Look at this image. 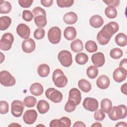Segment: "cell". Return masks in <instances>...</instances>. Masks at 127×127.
<instances>
[{"label": "cell", "mask_w": 127, "mask_h": 127, "mask_svg": "<svg viewBox=\"0 0 127 127\" xmlns=\"http://www.w3.org/2000/svg\"><path fill=\"white\" fill-rule=\"evenodd\" d=\"M75 104L71 100H68L64 106V110L68 113H70L74 111L76 108Z\"/></svg>", "instance_id": "cell-39"}, {"label": "cell", "mask_w": 127, "mask_h": 127, "mask_svg": "<svg viewBox=\"0 0 127 127\" xmlns=\"http://www.w3.org/2000/svg\"><path fill=\"white\" fill-rule=\"evenodd\" d=\"M105 13L107 17L111 19L115 18L117 16V10L113 7H107L105 9Z\"/></svg>", "instance_id": "cell-35"}, {"label": "cell", "mask_w": 127, "mask_h": 127, "mask_svg": "<svg viewBox=\"0 0 127 127\" xmlns=\"http://www.w3.org/2000/svg\"><path fill=\"white\" fill-rule=\"evenodd\" d=\"M37 115V113L35 110H26L23 116V121L26 124L32 125L36 121Z\"/></svg>", "instance_id": "cell-12"}, {"label": "cell", "mask_w": 127, "mask_h": 127, "mask_svg": "<svg viewBox=\"0 0 127 127\" xmlns=\"http://www.w3.org/2000/svg\"><path fill=\"white\" fill-rule=\"evenodd\" d=\"M45 95L48 99L55 103L61 102L63 99L62 93L54 88H49L47 89Z\"/></svg>", "instance_id": "cell-9"}, {"label": "cell", "mask_w": 127, "mask_h": 127, "mask_svg": "<svg viewBox=\"0 0 127 127\" xmlns=\"http://www.w3.org/2000/svg\"><path fill=\"white\" fill-rule=\"evenodd\" d=\"M78 86L82 91L85 93L89 92L92 88L91 83L84 79H81L78 81Z\"/></svg>", "instance_id": "cell-26"}, {"label": "cell", "mask_w": 127, "mask_h": 127, "mask_svg": "<svg viewBox=\"0 0 127 127\" xmlns=\"http://www.w3.org/2000/svg\"><path fill=\"white\" fill-rule=\"evenodd\" d=\"M98 105V101L96 99L91 97L85 98L83 102V107L90 112H94L97 110Z\"/></svg>", "instance_id": "cell-11"}, {"label": "cell", "mask_w": 127, "mask_h": 127, "mask_svg": "<svg viewBox=\"0 0 127 127\" xmlns=\"http://www.w3.org/2000/svg\"><path fill=\"white\" fill-rule=\"evenodd\" d=\"M11 5L7 1L1 0L0 1V13L1 14L8 13L11 10Z\"/></svg>", "instance_id": "cell-29"}, {"label": "cell", "mask_w": 127, "mask_h": 127, "mask_svg": "<svg viewBox=\"0 0 127 127\" xmlns=\"http://www.w3.org/2000/svg\"><path fill=\"white\" fill-rule=\"evenodd\" d=\"M121 90L123 94L127 95V83H125V84L122 85Z\"/></svg>", "instance_id": "cell-51"}, {"label": "cell", "mask_w": 127, "mask_h": 127, "mask_svg": "<svg viewBox=\"0 0 127 127\" xmlns=\"http://www.w3.org/2000/svg\"><path fill=\"white\" fill-rule=\"evenodd\" d=\"M24 109V104L22 101L19 100H14L12 102L11 112L14 117H20L23 113Z\"/></svg>", "instance_id": "cell-10"}, {"label": "cell", "mask_w": 127, "mask_h": 127, "mask_svg": "<svg viewBox=\"0 0 127 127\" xmlns=\"http://www.w3.org/2000/svg\"><path fill=\"white\" fill-rule=\"evenodd\" d=\"M8 104L5 101H0V113L1 114H5L8 112Z\"/></svg>", "instance_id": "cell-40"}, {"label": "cell", "mask_w": 127, "mask_h": 127, "mask_svg": "<svg viewBox=\"0 0 127 127\" xmlns=\"http://www.w3.org/2000/svg\"><path fill=\"white\" fill-rule=\"evenodd\" d=\"M112 107V101L107 98L103 99L101 102V110L105 113H107L108 111Z\"/></svg>", "instance_id": "cell-30"}, {"label": "cell", "mask_w": 127, "mask_h": 127, "mask_svg": "<svg viewBox=\"0 0 127 127\" xmlns=\"http://www.w3.org/2000/svg\"><path fill=\"white\" fill-rule=\"evenodd\" d=\"M86 74L90 78H95L97 77L98 74V69L97 67L94 65L89 66L86 70Z\"/></svg>", "instance_id": "cell-32"}, {"label": "cell", "mask_w": 127, "mask_h": 127, "mask_svg": "<svg viewBox=\"0 0 127 127\" xmlns=\"http://www.w3.org/2000/svg\"><path fill=\"white\" fill-rule=\"evenodd\" d=\"M68 100L73 101L76 105L80 104L81 100V96L80 91L76 88L71 89L69 91Z\"/></svg>", "instance_id": "cell-16"}, {"label": "cell", "mask_w": 127, "mask_h": 127, "mask_svg": "<svg viewBox=\"0 0 127 127\" xmlns=\"http://www.w3.org/2000/svg\"><path fill=\"white\" fill-rule=\"evenodd\" d=\"M127 75V70L121 67L116 68L113 72V77L117 82H122L124 81Z\"/></svg>", "instance_id": "cell-13"}, {"label": "cell", "mask_w": 127, "mask_h": 127, "mask_svg": "<svg viewBox=\"0 0 127 127\" xmlns=\"http://www.w3.org/2000/svg\"><path fill=\"white\" fill-rule=\"evenodd\" d=\"M94 118L96 121H102L105 118V114L101 110H96L94 114Z\"/></svg>", "instance_id": "cell-42"}, {"label": "cell", "mask_w": 127, "mask_h": 127, "mask_svg": "<svg viewBox=\"0 0 127 127\" xmlns=\"http://www.w3.org/2000/svg\"><path fill=\"white\" fill-rule=\"evenodd\" d=\"M110 56L114 59H119L123 56V52L121 49L114 48L111 50Z\"/></svg>", "instance_id": "cell-36"}, {"label": "cell", "mask_w": 127, "mask_h": 127, "mask_svg": "<svg viewBox=\"0 0 127 127\" xmlns=\"http://www.w3.org/2000/svg\"><path fill=\"white\" fill-rule=\"evenodd\" d=\"M33 2V0H19V5L23 8H28L31 6Z\"/></svg>", "instance_id": "cell-44"}, {"label": "cell", "mask_w": 127, "mask_h": 127, "mask_svg": "<svg viewBox=\"0 0 127 127\" xmlns=\"http://www.w3.org/2000/svg\"><path fill=\"white\" fill-rule=\"evenodd\" d=\"M70 48L71 50L75 53L81 52L83 49V45L81 40L77 39L73 41L70 44Z\"/></svg>", "instance_id": "cell-25"}, {"label": "cell", "mask_w": 127, "mask_h": 127, "mask_svg": "<svg viewBox=\"0 0 127 127\" xmlns=\"http://www.w3.org/2000/svg\"><path fill=\"white\" fill-rule=\"evenodd\" d=\"M37 108L40 114H43L48 112L50 109V105L46 100H41L37 103Z\"/></svg>", "instance_id": "cell-24"}, {"label": "cell", "mask_w": 127, "mask_h": 127, "mask_svg": "<svg viewBox=\"0 0 127 127\" xmlns=\"http://www.w3.org/2000/svg\"><path fill=\"white\" fill-rule=\"evenodd\" d=\"M11 23V18L7 16H1L0 17V30H5L7 29Z\"/></svg>", "instance_id": "cell-28"}, {"label": "cell", "mask_w": 127, "mask_h": 127, "mask_svg": "<svg viewBox=\"0 0 127 127\" xmlns=\"http://www.w3.org/2000/svg\"><path fill=\"white\" fill-rule=\"evenodd\" d=\"M91 61L94 66L98 67H101L105 64L104 55L101 52L96 53L92 56Z\"/></svg>", "instance_id": "cell-17"}, {"label": "cell", "mask_w": 127, "mask_h": 127, "mask_svg": "<svg viewBox=\"0 0 127 127\" xmlns=\"http://www.w3.org/2000/svg\"><path fill=\"white\" fill-rule=\"evenodd\" d=\"M8 126H9V127H10V126H14V127H15V126H20V127H21V125H19V124H15V123H13V124H11L9 125Z\"/></svg>", "instance_id": "cell-54"}, {"label": "cell", "mask_w": 127, "mask_h": 127, "mask_svg": "<svg viewBox=\"0 0 127 127\" xmlns=\"http://www.w3.org/2000/svg\"><path fill=\"white\" fill-rule=\"evenodd\" d=\"M50 127H62L61 122L59 119H54L51 121L50 123Z\"/></svg>", "instance_id": "cell-47"}, {"label": "cell", "mask_w": 127, "mask_h": 127, "mask_svg": "<svg viewBox=\"0 0 127 127\" xmlns=\"http://www.w3.org/2000/svg\"><path fill=\"white\" fill-rule=\"evenodd\" d=\"M58 58L61 64L64 67H69L72 63V55L67 50H62L60 52Z\"/></svg>", "instance_id": "cell-7"}, {"label": "cell", "mask_w": 127, "mask_h": 127, "mask_svg": "<svg viewBox=\"0 0 127 127\" xmlns=\"http://www.w3.org/2000/svg\"><path fill=\"white\" fill-rule=\"evenodd\" d=\"M85 48L86 50L89 53H94L97 51L98 49L97 44L92 40H89L86 42Z\"/></svg>", "instance_id": "cell-33"}, {"label": "cell", "mask_w": 127, "mask_h": 127, "mask_svg": "<svg viewBox=\"0 0 127 127\" xmlns=\"http://www.w3.org/2000/svg\"><path fill=\"white\" fill-rule=\"evenodd\" d=\"M45 34V30L43 28H37L34 32V37L37 40H40L43 39Z\"/></svg>", "instance_id": "cell-38"}, {"label": "cell", "mask_w": 127, "mask_h": 127, "mask_svg": "<svg viewBox=\"0 0 127 127\" xmlns=\"http://www.w3.org/2000/svg\"><path fill=\"white\" fill-rule=\"evenodd\" d=\"M119 29L118 24L116 22L111 21L104 25L100 32L105 38L110 40L112 36L118 31Z\"/></svg>", "instance_id": "cell-3"}, {"label": "cell", "mask_w": 127, "mask_h": 127, "mask_svg": "<svg viewBox=\"0 0 127 127\" xmlns=\"http://www.w3.org/2000/svg\"><path fill=\"white\" fill-rule=\"evenodd\" d=\"M97 40L98 43L101 45H105L106 44H107L110 41V39H107L105 38L100 33V31L99 32H98V33L97 34Z\"/></svg>", "instance_id": "cell-43"}, {"label": "cell", "mask_w": 127, "mask_h": 127, "mask_svg": "<svg viewBox=\"0 0 127 127\" xmlns=\"http://www.w3.org/2000/svg\"><path fill=\"white\" fill-rule=\"evenodd\" d=\"M63 20L67 24H74L77 21V15L73 12H69L64 15Z\"/></svg>", "instance_id": "cell-22"}, {"label": "cell", "mask_w": 127, "mask_h": 127, "mask_svg": "<svg viewBox=\"0 0 127 127\" xmlns=\"http://www.w3.org/2000/svg\"><path fill=\"white\" fill-rule=\"evenodd\" d=\"M115 42L119 46L124 47L127 44V35L123 33H120L115 37Z\"/></svg>", "instance_id": "cell-27"}, {"label": "cell", "mask_w": 127, "mask_h": 127, "mask_svg": "<svg viewBox=\"0 0 127 127\" xmlns=\"http://www.w3.org/2000/svg\"><path fill=\"white\" fill-rule=\"evenodd\" d=\"M30 91L32 95L39 96L43 94L44 88L40 83L38 82L34 83L30 87Z\"/></svg>", "instance_id": "cell-20"}, {"label": "cell", "mask_w": 127, "mask_h": 127, "mask_svg": "<svg viewBox=\"0 0 127 127\" xmlns=\"http://www.w3.org/2000/svg\"><path fill=\"white\" fill-rule=\"evenodd\" d=\"M14 41V37L10 33H6L4 34L0 41V49L3 51L9 50L12 46Z\"/></svg>", "instance_id": "cell-6"}, {"label": "cell", "mask_w": 127, "mask_h": 127, "mask_svg": "<svg viewBox=\"0 0 127 127\" xmlns=\"http://www.w3.org/2000/svg\"><path fill=\"white\" fill-rule=\"evenodd\" d=\"M103 2H105L107 5H109V7H116L119 5L120 3L119 0H103Z\"/></svg>", "instance_id": "cell-46"}, {"label": "cell", "mask_w": 127, "mask_h": 127, "mask_svg": "<svg viewBox=\"0 0 127 127\" xmlns=\"http://www.w3.org/2000/svg\"><path fill=\"white\" fill-rule=\"evenodd\" d=\"M52 79L55 85L59 88L64 87L67 83V77L60 69H56L54 71Z\"/></svg>", "instance_id": "cell-4"}, {"label": "cell", "mask_w": 127, "mask_h": 127, "mask_svg": "<svg viewBox=\"0 0 127 127\" xmlns=\"http://www.w3.org/2000/svg\"><path fill=\"white\" fill-rule=\"evenodd\" d=\"M57 3L60 7H68L72 6L74 3L73 0H57Z\"/></svg>", "instance_id": "cell-37"}, {"label": "cell", "mask_w": 127, "mask_h": 127, "mask_svg": "<svg viewBox=\"0 0 127 127\" xmlns=\"http://www.w3.org/2000/svg\"><path fill=\"white\" fill-rule=\"evenodd\" d=\"M73 127H85V124L81 121H77L75 122L73 125Z\"/></svg>", "instance_id": "cell-50"}, {"label": "cell", "mask_w": 127, "mask_h": 127, "mask_svg": "<svg viewBox=\"0 0 127 127\" xmlns=\"http://www.w3.org/2000/svg\"><path fill=\"white\" fill-rule=\"evenodd\" d=\"M48 38L52 44H58L61 39V30L60 28L56 26L51 28L48 32Z\"/></svg>", "instance_id": "cell-8"}, {"label": "cell", "mask_w": 127, "mask_h": 127, "mask_svg": "<svg viewBox=\"0 0 127 127\" xmlns=\"http://www.w3.org/2000/svg\"><path fill=\"white\" fill-rule=\"evenodd\" d=\"M35 43L32 38L24 40L22 43V49L26 53H31L35 49Z\"/></svg>", "instance_id": "cell-15"}, {"label": "cell", "mask_w": 127, "mask_h": 127, "mask_svg": "<svg viewBox=\"0 0 127 127\" xmlns=\"http://www.w3.org/2000/svg\"><path fill=\"white\" fill-rule=\"evenodd\" d=\"M50 71V66L45 64L39 65L37 68V72L39 75L42 77H45L49 75Z\"/></svg>", "instance_id": "cell-23"}, {"label": "cell", "mask_w": 127, "mask_h": 127, "mask_svg": "<svg viewBox=\"0 0 127 127\" xmlns=\"http://www.w3.org/2000/svg\"><path fill=\"white\" fill-rule=\"evenodd\" d=\"M110 83L109 78L105 75L99 76L97 80L96 84L97 86L101 89H105L109 87Z\"/></svg>", "instance_id": "cell-18"}, {"label": "cell", "mask_w": 127, "mask_h": 127, "mask_svg": "<svg viewBox=\"0 0 127 127\" xmlns=\"http://www.w3.org/2000/svg\"><path fill=\"white\" fill-rule=\"evenodd\" d=\"M91 127H102V125L100 123H95L94 124L91 125Z\"/></svg>", "instance_id": "cell-53"}, {"label": "cell", "mask_w": 127, "mask_h": 127, "mask_svg": "<svg viewBox=\"0 0 127 127\" xmlns=\"http://www.w3.org/2000/svg\"><path fill=\"white\" fill-rule=\"evenodd\" d=\"M120 67L127 70V59H124L122 60L120 63Z\"/></svg>", "instance_id": "cell-49"}, {"label": "cell", "mask_w": 127, "mask_h": 127, "mask_svg": "<svg viewBox=\"0 0 127 127\" xmlns=\"http://www.w3.org/2000/svg\"><path fill=\"white\" fill-rule=\"evenodd\" d=\"M16 32L21 38L27 39L29 38L30 36V29L27 25L23 23H20L17 26Z\"/></svg>", "instance_id": "cell-14"}, {"label": "cell", "mask_w": 127, "mask_h": 127, "mask_svg": "<svg viewBox=\"0 0 127 127\" xmlns=\"http://www.w3.org/2000/svg\"><path fill=\"white\" fill-rule=\"evenodd\" d=\"M88 61V56L83 53H79L75 56V61L77 64L80 65L85 64Z\"/></svg>", "instance_id": "cell-31"}, {"label": "cell", "mask_w": 127, "mask_h": 127, "mask_svg": "<svg viewBox=\"0 0 127 127\" xmlns=\"http://www.w3.org/2000/svg\"><path fill=\"white\" fill-rule=\"evenodd\" d=\"M116 127H127V125L126 122H120L118 123L116 125Z\"/></svg>", "instance_id": "cell-52"}, {"label": "cell", "mask_w": 127, "mask_h": 127, "mask_svg": "<svg viewBox=\"0 0 127 127\" xmlns=\"http://www.w3.org/2000/svg\"><path fill=\"white\" fill-rule=\"evenodd\" d=\"M0 54H1V62H0V63H1L3 62V61L4 60V56H3V55L2 54V53H1Z\"/></svg>", "instance_id": "cell-55"}, {"label": "cell", "mask_w": 127, "mask_h": 127, "mask_svg": "<svg viewBox=\"0 0 127 127\" xmlns=\"http://www.w3.org/2000/svg\"><path fill=\"white\" fill-rule=\"evenodd\" d=\"M23 103L24 105L28 108L33 107L36 105L37 103V100L33 96H27L24 98L23 100Z\"/></svg>", "instance_id": "cell-34"}, {"label": "cell", "mask_w": 127, "mask_h": 127, "mask_svg": "<svg viewBox=\"0 0 127 127\" xmlns=\"http://www.w3.org/2000/svg\"><path fill=\"white\" fill-rule=\"evenodd\" d=\"M109 117L111 120L117 121L125 119L127 117V109L125 105L112 107L108 112Z\"/></svg>", "instance_id": "cell-1"}, {"label": "cell", "mask_w": 127, "mask_h": 127, "mask_svg": "<svg viewBox=\"0 0 127 127\" xmlns=\"http://www.w3.org/2000/svg\"><path fill=\"white\" fill-rule=\"evenodd\" d=\"M61 125L62 127H69L71 125V121L70 120L66 117H62L61 119H59Z\"/></svg>", "instance_id": "cell-45"}, {"label": "cell", "mask_w": 127, "mask_h": 127, "mask_svg": "<svg viewBox=\"0 0 127 127\" xmlns=\"http://www.w3.org/2000/svg\"><path fill=\"white\" fill-rule=\"evenodd\" d=\"M64 38L69 41L73 40L76 36V31L75 28L72 26H68L65 28L64 32Z\"/></svg>", "instance_id": "cell-21"}, {"label": "cell", "mask_w": 127, "mask_h": 127, "mask_svg": "<svg viewBox=\"0 0 127 127\" xmlns=\"http://www.w3.org/2000/svg\"><path fill=\"white\" fill-rule=\"evenodd\" d=\"M90 25L93 28H98L101 27L103 23L104 20L102 17L99 15L92 16L89 19Z\"/></svg>", "instance_id": "cell-19"}, {"label": "cell", "mask_w": 127, "mask_h": 127, "mask_svg": "<svg viewBox=\"0 0 127 127\" xmlns=\"http://www.w3.org/2000/svg\"><path fill=\"white\" fill-rule=\"evenodd\" d=\"M33 18V14L31 11L28 10H24L22 12V18L26 21L29 22L32 20Z\"/></svg>", "instance_id": "cell-41"}, {"label": "cell", "mask_w": 127, "mask_h": 127, "mask_svg": "<svg viewBox=\"0 0 127 127\" xmlns=\"http://www.w3.org/2000/svg\"><path fill=\"white\" fill-rule=\"evenodd\" d=\"M42 5L48 7L51 6L53 2V0H41L40 1Z\"/></svg>", "instance_id": "cell-48"}, {"label": "cell", "mask_w": 127, "mask_h": 127, "mask_svg": "<svg viewBox=\"0 0 127 127\" xmlns=\"http://www.w3.org/2000/svg\"><path fill=\"white\" fill-rule=\"evenodd\" d=\"M0 82L4 86H12L15 85V78L6 70H2L0 72Z\"/></svg>", "instance_id": "cell-5"}, {"label": "cell", "mask_w": 127, "mask_h": 127, "mask_svg": "<svg viewBox=\"0 0 127 127\" xmlns=\"http://www.w3.org/2000/svg\"><path fill=\"white\" fill-rule=\"evenodd\" d=\"M32 13L37 26L40 28L45 27L47 23L45 10L41 7L37 6L33 9Z\"/></svg>", "instance_id": "cell-2"}]
</instances>
